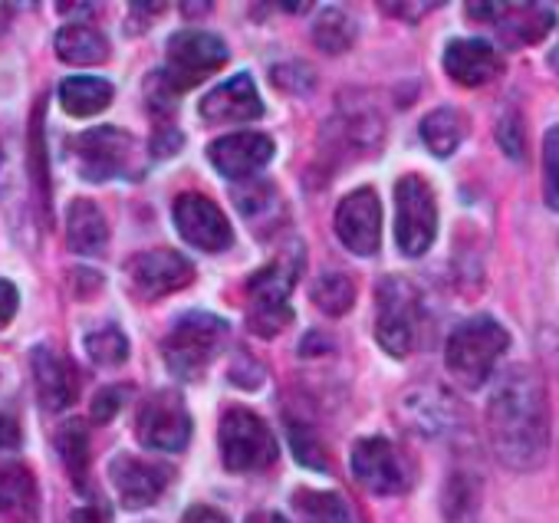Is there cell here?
I'll return each instance as SVG.
<instances>
[{"mask_svg":"<svg viewBox=\"0 0 559 523\" xmlns=\"http://www.w3.org/2000/svg\"><path fill=\"white\" fill-rule=\"evenodd\" d=\"M487 435L513 471H533L549 448V399L530 369H510L487 402Z\"/></svg>","mask_w":559,"mask_h":523,"instance_id":"obj_1","label":"cell"},{"mask_svg":"<svg viewBox=\"0 0 559 523\" xmlns=\"http://www.w3.org/2000/svg\"><path fill=\"white\" fill-rule=\"evenodd\" d=\"M227 63V47L221 37L207 34V31H181L168 40V57L165 67L155 70L148 76V106L158 109H171L175 99L198 86L201 80H207L211 73H217Z\"/></svg>","mask_w":559,"mask_h":523,"instance_id":"obj_2","label":"cell"},{"mask_svg":"<svg viewBox=\"0 0 559 523\" xmlns=\"http://www.w3.org/2000/svg\"><path fill=\"white\" fill-rule=\"evenodd\" d=\"M300 271H304V257L284 250L273 264H266L260 274L250 277V284H247V326L257 336L270 340L294 323L290 294L300 281Z\"/></svg>","mask_w":559,"mask_h":523,"instance_id":"obj_3","label":"cell"},{"mask_svg":"<svg viewBox=\"0 0 559 523\" xmlns=\"http://www.w3.org/2000/svg\"><path fill=\"white\" fill-rule=\"evenodd\" d=\"M507 346H510V336L493 317H474L461 323L448 340V349H444L448 372L454 376L457 385L480 389L490 379L497 359L507 353Z\"/></svg>","mask_w":559,"mask_h":523,"instance_id":"obj_4","label":"cell"},{"mask_svg":"<svg viewBox=\"0 0 559 523\" xmlns=\"http://www.w3.org/2000/svg\"><path fill=\"white\" fill-rule=\"evenodd\" d=\"M224 340H227V323L214 313L194 310V313H185L171 326V333L162 343V353H165V362L175 379L194 382L207 372V366L221 353Z\"/></svg>","mask_w":559,"mask_h":523,"instance_id":"obj_5","label":"cell"},{"mask_svg":"<svg viewBox=\"0 0 559 523\" xmlns=\"http://www.w3.org/2000/svg\"><path fill=\"white\" fill-rule=\"evenodd\" d=\"M438 234V201L421 175H405L395 185V243L405 257H421Z\"/></svg>","mask_w":559,"mask_h":523,"instance_id":"obj_6","label":"cell"},{"mask_svg":"<svg viewBox=\"0 0 559 523\" xmlns=\"http://www.w3.org/2000/svg\"><path fill=\"white\" fill-rule=\"evenodd\" d=\"M221 457L234 474L266 471L276 461V441L250 408H230L221 418Z\"/></svg>","mask_w":559,"mask_h":523,"instance_id":"obj_7","label":"cell"},{"mask_svg":"<svg viewBox=\"0 0 559 523\" xmlns=\"http://www.w3.org/2000/svg\"><path fill=\"white\" fill-rule=\"evenodd\" d=\"M418 323H421L418 290L402 277H385L379 284V317H376L379 346L389 356H408L418 343Z\"/></svg>","mask_w":559,"mask_h":523,"instance_id":"obj_8","label":"cell"},{"mask_svg":"<svg viewBox=\"0 0 559 523\" xmlns=\"http://www.w3.org/2000/svg\"><path fill=\"white\" fill-rule=\"evenodd\" d=\"M135 155V139L116 126H96L70 142V162L76 175L99 185L129 171Z\"/></svg>","mask_w":559,"mask_h":523,"instance_id":"obj_9","label":"cell"},{"mask_svg":"<svg viewBox=\"0 0 559 523\" xmlns=\"http://www.w3.org/2000/svg\"><path fill=\"white\" fill-rule=\"evenodd\" d=\"M135 435L148 451H185L191 441V415L181 392H155L135 415Z\"/></svg>","mask_w":559,"mask_h":523,"instance_id":"obj_10","label":"cell"},{"mask_svg":"<svg viewBox=\"0 0 559 523\" xmlns=\"http://www.w3.org/2000/svg\"><path fill=\"white\" fill-rule=\"evenodd\" d=\"M126 277H129L132 294L152 304V300L185 290L194 281V268L188 257L175 250H148V253H139L126 268Z\"/></svg>","mask_w":559,"mask_h":523,"instance_id":"obj_11","label":"cell"},{"mask_svg":"<svg viewBox=\"0 0 559 523\" xmlns=\"http://www.w3.org/2000/svg\"><path fill=\"white\" fill-rule=\"evenodd\" d=\"M353 474L366 490L382 494V497L402 494L412 484V471L402 451L385 438H362L353 448Z\"/></svg>","mask_w":559,"mask_h":523,"instance_id":"obj_12","label":"cell"},{"mask_svg":"<svg viewBox=\"0 0 559 523\" xmlns=\"http://www.w3.org/2000/svg\"><path fill=\"white\" fill-rule=\"evenodd\" d=\"M175 227L191 247L207 253H221L234 243V230L224 211L198 191H188L175 201Z\"/></svg>","mask_w":559,"mask_h":523,"instance_id":"obj_13","label":"cell"},{"mask_svg":"<svg viewBox=\"0 0 559 523\" xmlns=\"http://www.w3.org/2000/svg\"><path fill=\"white\" fill-rule=\"evenodd\" d=\"M336 237L356 257H372L382 243V204L372 188L346 194L336 207Z\"/></svg>","mask_w":559,"mask_h":523,"instance_id":"obj_14","label":"cell"},{"mask_svg":"<svg viewBox=\"0 0 559 523\" xmlns=\"http://www.w3.org/2000/svg\"><path fill=\"white\" fill-rule=\"evenodd\" d=\"M467 14L487 21L493 17V27L507 47H533L556 27L552 8L543 4H471Z\"/></svg>","mask_w":559,"mask_h":523,"instance_id":"obj_15","label":"cell"},{"mask_svg":"<svg viewBox=\"0 0 559 523\" xmlns=\"http://www.w3.org/2000/svg\"><path fill=\"white\" fill-rule=\"evenodd\" d=\"M211 165L230 181H250L273 158V139L263 132H237L207 145Z\"/></svg>","mask_w":559,"mask_h":523,"instance_id":"obj_16","label":"cell"},{"mask_svg":"<svg viewBox=\"0 0 559 523\" xmlns=\"http://www.w3.org/2000/svg\"><path fill=\"white\" fill-rule=\"evenodd\" d=\"M109 480L119 494V503L126 510H142L148 503H155L168 480H171V471L162 467V464H152V461H139L132 454H119L112 464H109Z\"/></svg>","mask_w":559,"mask_h":523,"instance_id":"obj_17","label":"cell"},{"mask_svg":"<svg viewBox=\"0 0 559 523\" xmlns=\"http://www.w3.org/2000/svg\"><path fill=\"white\" fill-rule=\"evenodd\" d=\"M263 116V103L260 93L253 86V80L247 73L221 83L217 90H211L201 99V119L217 122V126H237V122H253Z\"/></svg>","mask_w":559,"mask_h":523,"instance_id":"obj_18","label":"cell"},{"mask_svg":"<svg viewBox=\"0 0 559 523\" xmlns=\"http://www.w3.org/2000/svg\"><path fill=\"white\" fill-rule=\"evenodd\" d=\"M31 366H34V379H37V395H40V405L47 412H63L76 402L80 395V382H76V372L73 366L57 356L50 346H37L31 353Z\"/></svg>","mask_w":559,"mask_h":523,"instance_id":"obj_19","label":"cell"},{"mask_svg":"<svg viewBox=\"0 0 559 523\" xmlns=\"http://www.w3.org/2000/svg\"><path fill=\"white\" fill-rule=\"evenodd\" d=\"M444 73L461 86H484L500 73V57L487 40H451L444 50Z\"/></svg>","mask_w":559,"mask_h":523,"instance_id":"obj_20","label":"cell"},{"mask_svg":"<svg viewBox=\"0 0 559 523\" xmlns=\"http://www.w3.org/2000/svg\"><path fill=\"white\" fill-rule=\"evenodd\" d=\"M0 516L11 523L37 516V480L24 464H0Z\"/></svg>","mask_w":559,"mask_h":523,"instance_id":"obj_21","label":"cell"},{"mask_svg":"<svg viewBox=\"0 0 559 523\" xmlns=\"http://www.w3.org/2000/svg\"><path fill=\"white\" fill-rule=\"evenodd\" d=\"M67 243H70L73 253H83V257H93L109 243V224H106L103 211L93 201L76 198L70 204V211H67Z\"/></svg>","mask_w":559,"mask_h":523,"instance_id":"obj_22","label":"cell"},{"mask_svg":"<svg viewBox=\"0 0 559 523\" xmlns=\"http://www.w3.org/2000/svg\"><path fill=\"white\" fill-rule=\"evenodd\" d=\"M57 57L70 67H96L109 60V40L90 24H70L53 40Z\"/></svg>","mask_w":559,"mask_h":523,"instance_id":"obj_23","label":"cell"},{"mask_svg":"<svg viewBox=\"0 0 559 523\" xmlns=\"http://www.w3.org/2000/svg\"><path fill=\"white\" fill-rule=\"evenodd\" d=\"M112 103V83L99 76H70L60 83V106L73 119H90L109 109Z\"/></svg>","mask_w":559,"mask_h":523,"instance_id":"obj_24","label":"cell"},{"mask_svg":"<svg viewBox=\"0 0 559 523\" xmlns=\"http://www.w3.org/2000/svg\"><path fill=\"white\" fill-rule=\"evenodd\" d=\"M464 132H467V122L457 109H435L421 119V139L438 158L454 155L457 145L464 142Z\"/></svg>","mask_w":559,"mask_h":523,"instance_id":"obj_25","label":"cell"},{"mask_svg":"<svg viewBox=\"0 0 559 523\" xmlns=\"http://www.w3.org/2000/svg\"><path fill=\"white\" fill-rule=\"evenodd\" d=\"M294 510L304 523H356L349 503L333 490H300L294 497Z\"/></svg>","mask_w":559,"mask_h":523,"instance_id":"obj_26","label":"cell"},{"mask_svg":"<svg viewBox=\"0 0 559 523\" xmlns=\"http://www.w3.org/2000/svg\"><path fill=\"white\" fill-rule=\"evenodd\" d=\"M313 40L323 54H346L356 44V21L340 8H326L313 24Z\"/></svg>","mask_w":559,"mask_h":523,"instance_id":"obj_27","label":"cell"},{"mask_svg":"<svg viewBox=\"0 0 559 523\" xmlns=\"http://www.w3.org/2000/svg\"><path fill=\"white\" fill-rule=\"evenodd\" d=\"M57 451L73 477L76 487L86 484V474H90V438H86V428L83 421H67L60 431H57Z\"/></svg>","mask_w":559,"mask_h":523,"instance_id":"obj_28","label":"cell"},{"mask_svg":"<svg viewBox=\"0 0 559 523\" xmlns=\"http://www.w3.org/2000/svg\"><path fill=\"white\" fill-rule=\"evenodd\" d=\"M310 300L326 313V317H343L356 304V284L346 274H326L313 284Z\"/></svg>","mask_w":559,"mask_h":523,"instance_id":"obj_29","label":"cell"},{"mask_svg":"<svg viewBox=\"0 0 559 523\" xmlns=\"http://www.w3.org/2000/svg\"><path fill=\"white\" fill-rule=\"evenodd\" d=\"M444 523H480L477 487L467 474H454L444 487Z\"/></svg>","mask_w":559,"mask_h":523,"instance_id":"obj_30","label":"cell"},{"mask_svg":"<svg viewBox=\"0 0 559 523\" xmlns=\"http://www.w3.org/2000/svg\"><path fill=\"white\" fill-rule=\"evenodd\" d=\"M86 356L96 366H122L129 359V340L119 326H99L86 336Z\"/></svg>","mask_w":559,"mask_h":523,"instance_id":"obj_31","label":"cell"},{"mask_svg":"<svg viewBox=\"0 0 559 523\" xmlns=\"http://www.w3.org/2000/svg\"><path fill=\"white\" fill-rule=\"evenodd\" d=\"M543 198L559 211V126L543 135Z\"/></svg>","mask_w":559,"mask_h":523,"instance_id":"obj_32","label":"cell"},{"mask_svg":"<svg viewBox=\"0 0 559 523\" xmlns=\"http://www.w3.org/2000/svg\"><path fill=\"white\" fill-rule=\"evenodd\" d=\"M287 435H290V444H294V454H297L300 464H307V467H313V471H326V467H330L323 444L317 441V435H313L307 425L287 421Z\"/></svg>","mask_w":559,"mask_h":523,"instance_id":"obj_33","label":"cell"},{"mask_svg":"<svg viewBox=\"0 0 559 523\" xmlns=\"http://www.w3.org/2000/svg\"><path fill=\"white\" fill-rule=\"evenodd\" d=\"M497 139H500V145H503V152L510 155V158H523V148H526V135H523V119L516 116V112H510V116H503V122H500V129H497Z\"/></svg>","mask_w":559,"mask_h":523,"instance_id":"obj_34","label":"cell"},{"mask_svg":"<svg viewBox=\"0 0 559 523\" xmlns=\"http://www.w3.org/2000/svg\"><path fill=\"white\" fill-rule=\"evenodd\" d=\"M122 402H126V385L103 389V392L96 395V402H93V418H96L99 425H103V421H112V418L119 415Z\"/></svg>","mask_w":559,"mask_h":523,"instance_id":"obj_35","label":"cell"},{"mask_svg":"<svg viewBox=\"0 0 559 523\" xmlns=\"http://www.w3.org/2000/svg\"><path fill=\"white\" fill-rule=\"evenodd\" d=\"M70 281H73V294L80 297V300H90V297H96L99 290H103V277L96 274V271H73L70 274Z\"/></svg>","mask_w":559,"mask_h":523,"instance_id":"obj_36","label":"cell"},{"mask_svg":"<svg viewBox=\"0 0 559 523\" xmlns=\"http://www.w3.org/2000/svg\"><path fill=\"white\" fill-rule=\"evenodd\" d=\"M17 307H21L17 287L11 281H0V330H4L17 317Z\"/></svg>","mask_w":559,"mask_h":523,"instance_id":"obj_37","label":"cell"},{"mask_svg":"<svg viewBox=\"0 0 559 523\" xmlns=\"http://www.w3.org/2000/svg\"><path fill=\"white\" fill-rule=\"evenodd\" d=\"M21 444V425L11 412H0V448H17Z\"/></svg>","mask_w":559,"mask_h":523,"instance_id":"obj_38","label":"cell"},{"mask_svg":"<svg viewBox=\"0 0 559 523\" xmlns=\"http://www.w3.org/2000/svg\"><path fill=\"white\" fill-rule=\"evenodd\" d=\"M181 523H227V516L221 513V510H214V507H191L185 516H181Z\"/></svg>","mask_w":559,"mask_h":523,"instance_id":"obj_39","label":"cell"},{"mask_svg":"<svg viewBox=\"0 0 559 523\" xmlns=\"http://www.w3.org/2000/svg\"><path fill=\"white\" fill-rule=\"evenodd\" d=\"M438 4H385V11L389 14H399V17H412V21H418L421 14H428V11H435Z\"/></svg>","mask_w":559,"mask_h":523,"instance_id":"obj_40","label":"cell"},{"mask_svg":"<svg viewBox=\"0 0 559 523\" xmlns=\"http://www.w3.org/2000/svg\"><path fill=\"white\" fill-rule=\"evenodd\" d=\"M70 523H109V513L106 510H99V507H83V510H76L73 513V520Z\"/></svg>","mask_w":559,"mask_h":523,"instance_id":"obj_41","label":"cell"},{"mask_svg":"<svg viewBox=\"0 0 559 523\" xmlns=\"http://www.w3.org/2000/svg\"><path fill=\"white\" fill-rule=\"evenodd\" d=\"M247 523H290L284 513H273V510H257L247 516Z\"/></svg>","mask_w":559,"mask_h":523,"instance_id":"obj_42","label":"cell"},{"mask_svg":"<svg viewBox=\"0 0 559 523\" xmlns=\"http://www.w3.org/2000/svg\"><path fill=\"white\" fill-rule=\"evenodd\" d=\"M549 63H552V70H556V73H559V50H556V54H552V57H549Z\"/></svg>","mask_w":559,"mask_h":523,"instance_id":"obj_43","label":"cell"}]
</instances>
